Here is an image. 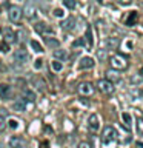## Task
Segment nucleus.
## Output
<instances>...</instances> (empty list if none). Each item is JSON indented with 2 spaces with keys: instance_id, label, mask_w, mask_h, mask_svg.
Returning a JSON list of instances; mask_svg holds the SVG:
<instances>
[{
  "instance_id": "1",
  "label": "nucleus",
  "mask_w": 143,
  "mask_h": 148,
  "mask_svg": "<svg viewBox=\"0 0 143 148\" xmlns=\"http://www.w3.org/2000/svg\"><path fill=\"white\" fill-rule=\"evenodd\" d=\"M109 65L114 71H125L128 68V59L122 54H114L109 59Z\"/></svg>"
},
{
  "instance_id": "2",
  "label": "nucleus",
  "mask_w": 143,
  "mask_h": 148,
  "mask_svg": "<svg viewBox=\"0 0 143 148\" xmlns=\"http://www.w3.org/2000/svg\"><path fill=\"white\" fill-rule=\"evenodd\" d=\"M117 137H118L117 130L112 128V127H106L103 130V134H101V142H103L105 145H108V143L117 140Z\"/></svg>"
},
{
  "instance_id": "3",
  "label": "nucleus",
  "mask_w": 143,
  "mask_h": 148,
  "mask_svg": "<svg viewBox=\"0 0 143 148\" xmlns=\"http://www.w3.org/2000/svg\"><path fill=\"white\" fill-rule=\"evenodd\" d=\"M97 88H99V91L101 92V94H106V96H111L115 91L114 83L109 82V80H106V79H101V80L97 82Z\"/></svg>"
},
{
  "instance_id": "4",
  "label": "nucleus",
  "mask_w": 143,
  "mask_h": 148,
  "mask_svg": "<svg viewBox=\"0 0 143 148\" xmlns=\"http://www.w3.org/2000/svg\"><path fill=\"white\" fill-rule=\"evenodd\" d=\"M77 91H78V94H80V96L91 97L92 94H94V85L89 83V82H82L80 85H78Z\"/></svg>"
},
{
  "instance_id": "5",
  "label": "nucleus",
  "mask_w": 143,
  "mask_h": 148,
  "mask_svg": "<svg viewBox=\"0 0 143 148\" xmlns=\"http://www.w3.org/2000/svg\"><path fill=\"white\" fill-rule=\"evenodd\" d=\"M22 9L18 8V6H11L9 8V12H8V17H9V20L14 22V23H17V22H20V18H22Z\"/></svg>"
},
{
  "instance_id": "6",
  "label": "nucleus",
  "mask_w": 143,
  "mask_h": 148,
  "mask_svg": "<svg viewBox=\"0 0 143 148\" xmlns=\"http://www.w3.org/2000/svg\"><path fill=\"white\" fill-rule=\"evenodd\" d=\"M3 34V40H5V43H14V42H17V34L14 32L12 29H9V28H3L2 31H0Z\"/></svg>"
},
{
  "instance_id": "7",
  "label": "nucleus",
  "mask_w": 143,
  "mask_h": 148,
  "mask_svg": "<svg viewBox=\"0 0 143 148\" xmlns=\"http://www.w3.org/2000/svg\"><path fill=\"white\" fill-rule=\"evenodd\" d=\"M0 97L3 100H9L12 97V88L8 83H0Z\"/></svg>"
},
{
  "instance_id": "8",
  "label": "nucleus",
  "mask_w": 143,
  "mask_h": 148,
  "mask_svg": "<svg viewBox=\"0 0 143 148\" xmlns=\"http://www.w3.org/2000/svg\"><path fill=\"white\" fill-rule=\"evenodd\" d=\"M88 127H89L91 131H97L100 128V123H99V116L97 114H91L89 119H88Z\"/></svg>"
},
{
  "instance_id": "9",
  "label": "nucleus",
  "mask_w": 143,
  "mask_h": 148,
  "mask_svg": "<svg viewBox=\"0 0 143 148\" xmlns=\"http://www.w3.org/2000/svg\"><path fill=\"white\" fill-rule=\"evenodd\" d=\"M9 148H25V140H23V137L12 136L9 139Z\"/></svg>"
},
{
  "instance_id": "10",
  "label": "nucleus",
  "mask_w": 143,
  "mask_h": 148,
  "mask_svg": "<svg viewBox=\"0 0 143 148\" xmlns=\"http://www.w3.org/2000/svg\"><path fill=\"white\" fill-rule=\"evenodd\" d=\"M14 60H16L17 63H25L26 60H28L26 49H17L16 53H14Z\"/></svg>"
},
{
  "instance_id": "11",
  "label": "nucleus",
  "mask_w": 143,
  "mask_h": 148,
  "mask_svg": "<svg viewBox=\"0 0 143 148\" xmlns=\"http://www.w3.org/2000/svg\"><path fill=\"white\" fill-rule=\"evenodd\" d=\"M60 26H62V29H65V31H71V29H74V26H76V18L74 17L65 18V20L60 23Z\"/></svg>"
},
{
  "instance_id": "12",
  "label": "nucleus",
  "mask_w": 143,
  "mask_h": 148,
  "mask_svg": "<svg viewBox=\"0 0 143 148\" xmlns=\"http://www.w3.org/2000/svg\"><path fill=\"white\" fill-rule=\"evenodd\" d=\"M94 59H91V57H82L80 60V63H78V68L80 69H91L92 66H94Z\"/></svg>"
},
{
  "instance_id": "13",
  "label": "nucleus",
  "mask_w": 143,
  "mask_h": 148,
  "mask_svg": "<svg viewBox=\"0 0 143 148\" xmlns=\"http://www.w3.org/2000/svg\"><path fill=\"white\" fill-rule=\"evenodd\" d=\"M12 110L14 111H25L26 110V99H16L12 103Z\"/></svg>"
},
{
  "instance_id": "14",
  "label": "nucleus",
  "mask_w": 143,
  "mask_h": 148,
  "mask_svg": "<svg viewBox=\"0 0 143 148\" xmlns=\"http://www.w3.org/2000/svg\"><path fill=\"white\" fill-rule=\"evenodd\" d=\"M34 29H35L37 32H40V34H45V32H52V29H49V26L46 25V23H43V22L35 23V25H34Z\"/></svg>"
},
{
  "instance_id": "15",
  "label": "nucleus",
  "mask_w": 143,
  "mask_h": 148,
  "mask_svg": "<svg viewBox=\"0 0 143 148\" xmlns=\"http://www.w3.org/2000/svg\"><path fill=\"white\" fill-rule=\"evenodd\" d=\"M23 11H25V16H26L28 18H31V20H32V18H35V14H37L35 6H32V5H26Z\"/></svg>"
},
{
  "instance_id": "16",
  "label": "nucleus",
  "mask_w": 143,
  "mask_h": 148,
  "mask_svg": "<svg viewBox=\"0 0 143 148\" xmlns=\"http://www.w3.org/2000/svg\"><path fill=\"white\" fill-rule=\"evenodd\" d=\"M54 57L55 59H57L59 60V62H60V60H62V62H63V60H66L68 59V53H66V51H65V49H54Z\"/></svg>"
},
{
  "instance_id": "17",
  "label": "nucleus",
  "mask_w": 143,
  "mask_h": 148,
  "mask_svg": "<svg viewBox=\"0 0 143 148\" xmlns=\"http://www.w3.org/2000/svg\"><path fill=\"white\" fill-rule=\"evenodd\" d=\"M118 43H120V40L117 39V37H109V39H106V48H109V49L117 48Z\"/></svg>"
},
{
  "instance_id": "18",
  "label": "nucleus",
  "mask_w": 143,
  "mask_h": 148,
  "mask_svg": "<svg viewBox=\"0 0 143 148\" xmlns=\"http://www.w3.org/2000/svg\"><path fill=\"white\" fill-rule=\"evenodd\" d=\"M106 80H109V82H120L118 71H108V73H106Z\"/></svg>"
},
{
  "instance_id": "19",
  "label": "nucleus",
  "mask_w": 143,
  "mask_h": 148,
  "mask_svg": "<svg viewBox=\"0 0 143 148\" xmlns=\"http://www.w3.org/2000/svg\"><path fill=\"white\" fill-rule=\"evenodd\" d=\"M32 83H34V85L39 88V90H42V91H43L45 88H46V83H45V80H43L42 77H37V76L32 77Z\"/></svg>"
},
{
  "instance_id": "20",
  "label": "nucleus",
  "mask_w": 143,
  "mask_h": 148,
  "mask_svg": "<svg viewBox=\"0 0 143 148\" xmlns=\"http://www.w3.org/2000/svg\"><path fill=\"white\" fill-rule=\"evenodd\" d=\"M29 45H31V48L34 49L35 53H43V51H45V49H43V46H42L37 40H31V42H29Z\"/></svg>"
},
{
  "instance_id": "21",
  "label": "nucleus",
  "mask_w": 143,
  "mask_h": 148,
  "mask_svg": "<svg viewBox=\"0 0 143 148\" xmlns=\"http://www.w3.org/2000/svg\"><path fill=\"white\" fill-rule=\"evenodd\" d=\"M45 42H46V45H48V46H51V48H55V49H57L59 48V40H55V39H52V37H51V39H49V37H45Z\"/></svg>"
},
{
  "instance_id": "22",
  "label": "nucleus",
  "mask_w": 143,
  "mask_h": 148,
  "mask_svg": "<svg viewBox=\"0 0 143 148\" xmlns=\"http://www.w3.org/2000/svg\"><path fill=\"white\" fill-rule=\"evenodd\" d=\"M132 83V85H140V83L143 82V77L140 76V74H136V76H132L131 77V80H129Z\"/></svg>"
},
{
  "instance_id": "23",
  "label": "nucleus",
  "mask_w": 143,
  "mask_h": 148,
  "mask_svg": "<svg viewBox=\"0 0 143 148\" xmlns=\"http://www.w3.org/2000/svg\"><path fill=\"white\" fill-rule=\"evenodd\" d=\"M63 5L68 9H74V8L77 6V2H76V0H63Z\"/></svg>"
},
{
  "instance_id": "24",
  "label": "nucleus",
  "mask_w": 143,
  "mask_h": 148,
  "mask_svg": "<svg viewBox=\"0 0 143 148\" xmlns=\"http://www.w3.org/2000/svg\"><path fill=\"white\" fill-rule=\"evenodd\" d=\"M86 40H88V46H92V31H91V26H88L86 29Z\"/></svg>"
},
{
  "instance_id": "25",
  "label": "nucleus",
  "mask_w": 143,
  "mask_h": 148,
  "mask_svg": "<svg viewBox=\"0 0 143 148\" xmlns=\"http://www.w3.org/2000/svg\"><path fill=\"white\" fill-rule=\"evenodd\" d=\"M6 128V117H5V113H0V131Z\"/></svg>"
},
{
  "instance_id": "26",
  "label": "nucleus",
  "mask_w": 143,
  "mask_h": 148,
  "mask_svg": "<svg viewBox=\"0 0 143 148\" xmlns=\"http://www.w3.org/2000/svg\"><path fill=\"white\" fill-rule=\"evenodd\" d=\"M51 66H52L54 71H60V69L63 68V65H62V62H59V60H54V62H51Z\"/></svg>"
},
{
  "instance_id": "27",
  "label": "nucleus",
  "mask_w": 143,
  "mask_h": 148,
  "mask_svg": "<svg viewBox=\"0 0 143 148\" xmlns=\"http://www.w3.org/2000/svg\"><path fill=\"white\" fill-rule=\"evenodd\" d=\"M25 97H28V100H29V102H34L35 100V94L32 91H29V90L25 91Z\"/></svg>"
},
{
  "instance_id": "28",
  "label": "nucleus",
  "mask_w": 143,
  "mask_h": 148,
  "mask_svg": "<svg viewBox=\"0 0 143 148\" xmlns=\"http://www.w3.org/2000/svg\"><path fill=\"white\" fill-rule=\"evenodd\" d=\"M137 130H138V133H140V134H143V117L137 119Z\"/></svg>"
},
{
  "instance_id": "29",
  "label": "nucleus",
  "mask_w": 143,
  "mask_h": 148,
  "mask_svg": "<svg viewBox=\"0 0 143 148\" xmlns=\"http://www.w3.org/2000/svg\"><path fill=\"white\" fill-rule=\"evenodd\" d=\"M136 18H137V12H132V16H129V18H128L126 25H134V23H136Z\"/></svg>"
},
{
  "instance_id": "30",
  "label": "nucleus",
  "mask_w": 143,
  "mask_h": 148,
  "mask_svg": "<svg viewBox=\"0 0 143 148\" xmlns=\"http://www.w3.org/2000/svg\"><path fill=\"white\" fill-rule=\"evenodd\" d=\"M122 119L125 120V123H126L128 127H129V125H131V116H129L128 113H123V114H122Z\"/></svg>"
},
{
  "instance_id": "31",
  "label": "nucleus",
  "mask_w": 143,
  "mask_h": 148,
  "mask_svg": "<svg viewBox=\"0 0 143 148\" xmlns=\"http://www.w3.org/2000/svg\"><path fill=\"white\" fill-rule=\"evenodd\" d=\"M83 45H85V40H83V39H78V40H76V42L72 43L74 48H76V46H83Z\"/></svg>"
},
{
  "instance_id": "32",
  "label": "nucleus",
  "mask_w": 143,
  "mask_h": 148,
  "mask_svg": "<svg viewBox=\"0 0 143 148\" xmlns=\"http://www.w3.org/2000/svg\"><path fill=\"white\" fill-rule=\"evenodd\" d=\"M77 148H91V143L89 142H80Z\"/></svg>"
},
{
  "instance_id": "33",
  "label": "nucleus",
  "mask_w": 143,
  "mask_h": 148,
  "mask_svg": "<svg viewBox=\"0 0 143 148\" xmlns=\"http://www.w3.org/2000/svg\"><path fill=\"white\" fill-rule=\"evenodd\" d=\"M106 56H108V49H101V51H99V57H100V59H105Z\"/></svg>"
},
{
  "instance_id": "34",
  "label": "nucleus",
  "mask_w": 143,
  "mask_h": 148,
  "mask_svg": "<svg viewBox=\"0 0 143 148\" xmlns=\"http://www.w3.org/2000/svg\"><path fill=\"white\" fill-rule=\"evenodd\" d=\"M54 16H55V17H62V16H63V11H62V9H59V8L54 9Z\"/></svg>"
},
{
  "instance_id": "35",
  "label": "nucleus",
  "mask_w": 143,
  "mask_h": 148,
  "mask_svg": "<svg viewBox=\"0 0 143 148\" xmlns=\"http://www.w3.org/2000/svg\"><path fill=\"white\" fill-rule=\"evenodd\" d=\"M18 122H17V120H9V127H11L12 130H16L17 127H18V125H17Z\"/></svg>"
},
{
  "instance_id": "36",
  "label": "nucleus",
  "mask_w": 143,
  "mask_h": 148,
  "mask_svg": "<svg viewBox=\"0 0 143 148\" xmlns=\"http://www.w3.org/2000/svg\"><path fill=\"white\" fill-rule=\"evenodd\" d=\"M115 2L120 3V5H129V3L132 2V0H115Z\"/></svg>"
},
{
  "instance_id": "37",
  "label": "nucleus",
  "mask_w": 143,
  "mask_h": 148,
  "mask_svg": "<svg viewBox=\"0 0 143 148\" xmlns=\"http://www.w3.org/2000/svg\"><path fill=\"white\" fill-rule=\"evenodd\" d=\"M42 62H43V60L42 59H39V60H35V63H34V66L39 69V68H42Z\"/></svg>"
},
{
  "instance_id": "38",
  "label": "nucleus",
  "mask_w": 143,
  "mask_h": 148,
  "mask_svg": "<svg viewBox=\"0 0 143 148\" xmlns=\"http://www.w3.org/2000/svg\"><path fill=\"white\" fill-rule=\"evenodd\" d=\"M136 147L137 148H143V143L142 142H136Z\"/></svg>"
},
{
  "instance_id": "39",
  "label": "nucleus",
  "mask_w": 143,
  "mask_h": 148,
  "mask_svg": "<svg viewBox=\"0 0 143 148\" xmlns=\"http://www.w3.org/2000/svg\"><path fill=\"white\" fill-rule=\"evenodd\" d=\"M140 76L143 77V66H142V69H140Z\"/></svg>"
}]
</instances>
